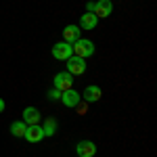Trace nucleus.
<instances>
[{
  "instance_id": "nucleus-1",
  "label": "nucleus",
  "mask_w": 157,
  "mask_h": 157,
  "mask_svg": "<svg viewBox=\"0 0 157 157\" xmlns=\"http://www.w3.org/2000/svg\"><path fill=\"white\" fill-rule=\"evenodd\" d=\"M71 48H73V55H75V57H82V59L94 55V44H92V40H86V38L75 40L71 44Z\"/></svg>"
},
{
  "instance_id": "nucleus-2",
  "label": "nucleus",
  "mask_w": 157,
  "mask_h": 157,
  "mask_svg": "<svg viewBox=\"0 0 157 157\" xmlns=\"http://www.w3.org/2000/svg\"><path fill=\"white\" fill-rule=\"evenodd\" d=\"M86 71V61L82 57H75L71 55L69 59H67V73H71V75H82Z\"/></svg>"
},
{
  "instance_id": "nucleus-3",
  "label": "nucleus",
  "mask_w": 157,
  "mask_h": 157,
  "mask_svg": "<svg viewBox=\"0 0 157 157\" xmlns=\"http://www.w3.org/2000/svg\"><path fill=\"white\" fill-rule=\"evenodd\" d=\"M55 88L57 90H61V92H65V90H69L73 86V75L71 73H67V71H61V73H57L55 75Z\"/></svg>"
},
{
  "instance_id": "nucleus-4",
  "label": "nucleus",
  "mask_w": 157,
  "mask_h": 157,
  "mask_svg": "<svg viewBox=\"0 0 157 157\" xmlns=\"http://www.w3.org/2000/svg\"><path fill=\"white\" fill-rule=\"evenodd\" d=\"M71 55H73V48H71V44H67V42H57V44L52 46V57H55V59L67 61Z\"/></svg>"
},
{
  "instance_id": "nucleus-5",
  "label": "nucleus",
  "mask_w": 157,
  "mask_h": 157,
  "mask_svg": "<svg viewBox=\"0 0 157 157\" xmlns=\"http://www.w3.org/2000/svg\"><path fill=\"white\" fill-rule=\"evenodd\" d=\"M75 153H78V157H94L97 155V145L92 140H80L75 145Z\"/></svg>"
},
{
  "instance_id": "nucleus-6",
  "label": "nucleus",
  "mask_w": 157,
  "mask_h": 157,
  "mask_svg": "<svg viewBox=\"0 0 157 157\" xmlns=\"http://www.w3.org/2000/svg\"><path fill=\"white\" fill-rule=\"evenodd\" d=\"M94 15H97V19H103V17H109L111 13H113V4H111V0H98L94 2Z\"/></svg>"
},
{
  "instance_id": "nucleus-7",
  "label": "nucleus",
  "mask_w": 157,
  "mask_h": 157,
  "mask_svg": "<svg viewBox=\"0 0 157 157\" xmlns=\"http://www.w3.org/2000/svg\"><path fill=\"white\" fill-rule=\"evenodd\" d=\"M23 138H27V143H40L42 138H44V132H42V126H27V130H25Z\"/></svg>"
},
{
  "instance_id": "nucleus-8",
  "label": "nucleus",
  "mask_w": 157,
  "mask_h": 157,
  "mask_svg": "<svg viewBox=\"0 0 157 157\" xmlns=\"http://www.w3.org/2000/svg\"><path fill=\"white\" fill-rule=\"evenodd\" d=\"M61 101H63V105H65V107H75V105L80 103V94H78L73 88H69V90L61 92Z\"/></svg>"
},
{
  "instance_id": "nucleus-9",
  "label": "nucleus",
  "mask_w": 157,
  "mask_h": 157,
  "mask_svg": "<svg viewBox=\"0 0 157 157\" xmlns=\"http://www.w3.org/2000/svg\"><path fill=\"white\" fill-rule=\"evenodd\" d=\"M40 120H42V115H40V111H38L36 107H25L23 109V121L27 126H34V124H38Z\"/></svg>"
},
{
  "instance_id": "nucleus-10",
  "label": "nucleus",
  "mask_w": 157,
  "mask_h": 157,
  "mask_svg": "<svg viewBox=\"0 0 157 157\" xmlns=\"http://www.w3.org/2000/svg\"><path fill=\"white\" fill-rule=\"evenodd\" d=\"M82 97H84L86 103H97L98 98L103 97V92H101L98 86H86V90L82 92Z\"/></svg>"
},
{
  "instance_id": "nucleus-11",
  "label": "nucleus",
  "mask_w": 157,
  "mask_h": 157,
  "mask_svg": "<svg viewBox=\"0 0 157 157\" xmlns=\"http://www.w3.org/2000/svg\"><path fill=\"white\" fill-rule=\"evenodd\" d=\"M75 40H80V29H78V25H67V27L63 29V42L73 44Z\"/></svg>"
},
{
  "instance_id": "nucleus-12",
  "label": "nucleus",
  "mask_w": 157,
  "mask_h": 157,
  "mask_svg": "<svg viewBox=\"0 0 157 157\" xmlns=\"http://www.w3.org/2000/svg\"><path fill=\"white\" fill-rule=\"evenodd\" d=\"M98 23L97 15L94 13H84L82 17H80V25H82V29H94Z\"/></svg>"
},
{
  "instance_id": "nucleus-13",
  "label": "nucleus",
  "mask_w": 157,
  "mask_h": 157,
  "mask_svg": "<svg viewBox=\"0 0 157 157\" xmlns=\"http://www.w3.org/2000/svg\"><path fill=\"white\" fill-rule=\"evenodd\" d=\"M42 132H44V136H52V134L57 132V120L46 117L44 120V126H42Z\"/></svg>"
},
{
  "instance_id": "nucleus-14",
  "label": "nucleus",
  "mask_w": 157,
  "mask_h": 157,
  "mask_svg": "<svg viewBox=\"0 0 157 157\" xmlns=\"http://www.w3.org/2000/svg\"><path fill=\"white\" fill-rule=\"evenodd\" d=\"M27 130V124L25 121H13L11 124V134L13 136H23Z\"/></svg>"
},
{
  "instance_id": "nucleus-15",
  "label": "nucleus",
  "mask_w": 157,
  "mask_h": 157,
  "mask_svg": "<svg viewBox=\"0 0 157 157\" xmlns=\"http://www.w3.org/2000/svg\"><path fill=\"white\" fill-rule=\"evenodd\" d=\"M48 98H50V101H57V98H61V90H57V88L48 90Z\"/></svg>"
},
{
  "instance_id": "nucleus-16",
  "label": "nucleus",
  "mask_w": 157,
  "mask_h": 157,
  "mask_svg": "<svg viewBox=\"0 0 157 157\" xmlns=\"http://www.w3.org/2000/svg\"><path fill=\"white\" fill-rule=\"evenodd\" d=\"M75 107H78V111H80V115H84V113H86V105H84V103H78Z\"/></svg>"
},
{
  "instance_id": "nucleus-17",
  "label": "nucleus",
  "mask_w": 157,
  "mask_h": 157,
  "mask_svg": "<svg viewBox=\"0 0 157 157\" xmlns=\"http://www.w3.org/2000/svg\"><path fill=\"white\" fill-rule=\"evenodd\" d=\"M86 9H88V13H92V11H94V2H88V4H86Z\"/></svg>"
},
{
  "instance_id": "nucleus-18",
  "label": "nucleus",
  "mask_w": 157,
  "mask_h": 157,
  "mask_svg": "<svg viewBox=\"0 0 157 157\" xmlns=\"http://www.w3.org/2000/svg\"><path fill=\"white\" fill-rule=\"evenodd\" d=\"M2 111H4V101L0 98V113H2Z\"/></svg>"
}]
</instances>
